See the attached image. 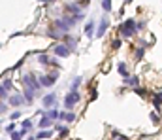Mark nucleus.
I'll return each mask as SVG.
<instances>
[{
	"mask_svg": "<svg viewBox=\"0 0 162 140\" xmlns=\"http://www.w3.org/2000/svg\"><path fill=\"white\" fill-rule=\"evenodd\" d=\"M76 102H79V93H77L76 89H72V91L64 97V108H72Z\"/></svg>",
	"mask_w": 162,
	"mask_h": 140,
	"instance_id": "nucleus-3",
	"label": "nucleus"
},
{
	"mask_svg": "<svg viewBox=\"0 0 162 140\" xmlns=\"http://www.w3.org/2000/svg\"><path fill=\"white\" fill-rule=\"evenodd\" d=\"M153 102H155V108H156V110H160V91H156V95H155Z\"/></svg>",
	"mask_w": 162,
	"mask_h": 140,
	"instance_id": "nucleus-13",
	"label": "nucleus"
},
{
	"mask_svg": "<svg viewBox=\"0 0 162 140\" xmlns=\"http://www.w3.org/2000/svg\"><path fill=\"white\" fill-rule=\"evenodd\" d=\"M79 83H81V76H77V78L74 80V83H72V89H76V87H77Z\"/></svg>",
	"mask_w": 162,
	"mask_h": 140,
	"instance_id": "nucleus-18",
	"label": "nucleus"
},
{
	"mask_svg": "<svg viewBox=\"0 0 162 140\" xmlns=\"http://www.w3.org/2000/svg\"><path fill=\"white\" fill-rule=\"evenodd\" d=\"M151 119H153L155 123H158V121H160V118H158V115H156V114H151Z\"/></svg>",
	"mask_w": 162,
	"mask_h": 140,
	"instance_id": "nucleus-21",
	"label": "nucleus"
},
{
	"mask_svg": "<svg viewBox=\"0 0 162 140\" xmlns=\"http://www.w3.org/2000/svg\"><path fill=\"white\" fill-rule=\"evenodd\" d=\"M57 80H59L57 72H51V74H45V76H42V78H40V85H53V83H55Z\"/></svg>",
	"mask_w": 162,
	"mask_h": 140,
	"instance_id": "nucleus-4",
	"label": "nucleus"
},
{
	"mask_svg": "<svg viewBox=\"0 0 162 140\" xmlns=\"http://www.w3.org/2000/svg\"><path fill=\"white\" fill-rule=\"evenodd\" d=\"M119 74L123 76V78H128V68H126V64H119Z\"/></svg>",
	"mask_w": 162,
	"mask_h": 140,
	"instance_id": "nucleus-10",
	"label": "nucleus"
},
{
	"mask_svg": "<svg viewBox=\"0 0 162 140\" xmlns=\"http://www.w3.org/2000/svg\"><path fill=\"white\" fill-rule=\"evenodd\" d=\"M102 8H104L106 12H109V10H111V0H104V4H102Z\"/></svg>",
	"mask_w": 162,
	"mask_h": 140,
	"instance_id": "nucleus-17",
	"label": "nucleus"
},
{
	"mask_svg": "<svg viewBox=\"0 0 162 140\" xmlns=\"http://www.w3.org/2000/svg\"><path fill=\"white\" fill-rule=\"evenodd\" d=\"M10 102H11V106H21V104H25V97L23 95H13L10 99Z\"/></svg>",
	"mask_w": 162,
	"mask_h": 140,
	"instance_id": "nucleus-6",
	"label": "nucleus"
},
{
	"mask_svg": "<svg viewBox=\"0 0 162 140\" xmlns=\"http://www.w3.org/2000/svg\"><path fill=\"white\" fill-rule=\"evenodd\" d=\"M121 140H128V138H125V136H121Z\"/></svg>",
	"mask_w": 162,
	"mask_h": 140,
	"instance_id": "nucleus-24",
	"label": "nucleus"
},
{
	"mask_svg": "<svg viewBox=\"0 0 162 140\" xmlns=\"http://www.w3.org/2000/svg\"><path fill=\"white\" fill-rule=\"evenodd\" d=\"M23 83L27 85V89H32V91H38L42 87L40 82L36 80V76H32V74H25V76H23Z\"/></svg>",
	"mask_w": 162,
	"mask_h": 140,
	"instance_id": "nucleus-2",
	"label": "nucleus"
},
{
	"mask_svg": "<svg viewBox=\"0 0 162 140\" xmlns=\"http://www.w3.org/2000/svg\"><path fill=\"white\" fill-rule=\"evenodd\" d=\"M17 118H21V112H13L11 114V119H17Z\"/></svg>",
	"mask_w": 162,
	"mask_h": 140,
	"instance_id": "nucleus-22",
	"label": "nucleus"
},
{
	"mask_svg": "<svg viewBox=\"0 0 162 140\" xmlns=\"http://www.w3.org/2000/svg\"><path fill=\"white\" fill-rule=\"evenodd\" d=\"M92 27H94V23H92V21H89V23H87V29H85L89 36H92Z\"/></svg>",
	"mask_w": 162,
	"mask_h": 140,
	"instance_id": "nucleus-15",
	"label": "nucleus"
},
{
	"mask_svg": "<svg viewBox=\"0 0 162 140\" xmlns=\"http://www.w3.org/2000/svg\"><path fill=\"white\" fill-rule=\"evenodd\" d=\"M49 136H53V131H40L36 138H49Z\"/></svg>",
	"mask_w": 162,
	"mask_h": 140,
	"instance_id": "nucleus-12",
	"label": "nucleus"
},
{
	"mask_svg": "<svg viewBox=\"0 0 162 140\" xmlns=\"http://www.w3.org/2000/svg\"><path fill=\"white\" fill-rule=\"evenodd\" d=\"M49 125H51V119L47 118V115H43L42 121H40V127H42V129H45V127H49Z\"/></svg>",
	"mask_w": 162,
	"mask_h": 140,
	"instance_id": "nucleus-11",
	"label": "nucleus"
},
{
	"mask_svg": "<svg viewBox=\"0 0 162 140\" xmlns=\"http://www.w3.org/2000/svg\"><path fill=\"white\" fill-rule=\"evenodd\" d=\"M55 104V93H51V95H47V97H43V106L45 108H51Z\"/></svg>",
	"mask_w": 162,
	"mask_h": 140,
	"instance_id": "nucleus-7",
	"label": "nucleus"
},
{
	"mask_svg": "<svg viewBox=\"0 0 162 140\" xmlns=\"http://www.w3.org/2000/svg\"><path fill=\"white\" fill-rule=\"evenodd\" d=\"M85 2H87V0H85Z\"/></svg>",
	"mask_w": 162,
	"mask_h": 140,
	"instance_id": "nucleus-25",
	"label": "nucleus"
},
{
	"mask_svg": "<svg viewBox=\"0 0 162 140\" xmlns=\"http://www.w3.org/2000/svg\"><path fill=\"white\" fill-rule=\"evenodd\" d=\"M107 30V19H102L100 23V29H98V36H104V32Z\"/></svg>",
	"mask_w": 162,
	"mask_h": 140,
	"instance_id": "nucleus-9",
	"label": "nucleus"
},
{
	"mask_svg": "<svg viewBox=\"0 0 162 140\" xmlns=\"http://www.w3.org/2000/svg\"><path fill=\"white\" fill-rule=\"evenodd\" d=\"M125 80H126V83H130V85H138V82H140L136 76H134V78H125Z\"/></svg>",
	"mask_w": 162,
	"mask_h": 140,
	"instance_id": "nucleus-16",
	"label": "nucleus"
},
{
	"mask_svg": "<svg viewBox=\"0 0 162 140\" xmlns=\"http://www.w3.org/2000/svg\"><path fill=\"white\" fill-rule=\"evenodd\" d=\"M59 118H60L62 121H74V119H76V115H74V114H66V112H60V114H59Z\"/></svg>",
	"mask_w": 162,
	"mask_h": 140,
	"instance_id": "nucleus-8",
	"label": "nucleus"
},
{
	"mask_svg": "<svg viewBox=\"0 0 162 140\" xmlns=\"http://www.w3.org/2000/svg\"><path fill=\"white\" fill-rule=\"evenodd\" d=\"M121 36L123 38H130V36H134V32H136V21L134 19H126L123 25H121Z\"/></svg>",
	"mask_w": 162,
	"mask_h": 140,
	"instance_id": "nucleus-1",
	"label": "nucleus"
},
{
	"mask_svg": "<svg viewBox=\"0 0 162 140\" xmlns=\"http://www.w3.org/2000/svg\"><path fill=\"white\" fill-rule=\"evenodd\" d=\"M13 129H15V125H13V123H10V125L6 127V131H13Z\"/></svg>",
	"mask_w": 162,
	"mask_h": 140,
	"instance_id": "nucleus-23",
	"label": "nucleus"
},
{
	"mask_svg": "<svg viewBox=\"0 0 162 140\" xmlns=\"http://www.w3.org/2000/svg\"><path fill=\"white\" fill-rule=\"evenodd\" d=\"M38 59H40V63H42V64H49V63H51V59H49V55H40Z\"/></svg>",
	"mask_w": 162,
	"mask_h": 140,
	"instance_id": "nucleus-14",
	"label": "nucleus"
},
{
	"mask_svg": "<svg viewBox=\"0 0 162 140\" xmlns=\"http://www.w3.org/2000/svg\"><path fill=\"white\" fill-rule=\"evenodd\" d=\"M32 127V121H23V129H25V131H28Z\"/></svg>",
	"mask_w": 162,
	"mask_h": 140,
	"instance_id": "nucleus-19",
	"label": "nucleus"
},
{
	"mask_svg": "<svg viewBox=\"0 0 162 140\" xmlns=\"http://www.w3.org/2000/svg\"><path fill=\"white\" fill-rule=\"evenodd\" d=\"M70 51H72V49H70V48H68V45H66V44H64V45H62V44H59V45H55V53H57L59 57H68V55H70Z\"/></svg>",
	"mask_w": 162,
	"mask_h": 140,
	"instance_id": "nucleus-5",
	"label": "nucleus"
},
{
	"mask_svg": "<svg viewBox=\"0 0 162 140\" xmlns=\"http://www.w3.org/2000/svg\"><path fill=\"white\" fill-rule=\"evenodd\" d=\"M121 48V40H115L113 42V49H119Z\"/></svg>",
	"mask_w": 162,
	"mask_h": 140,
	"instance_id": "nucleus-20",
	"label": "nucleus"
}]
</instances>
